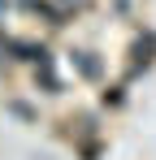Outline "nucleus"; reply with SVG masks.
<instances>
[{
  "instance_id": "1",
  "label": "nucleus",
  "mask_w": 156,
  "mask_h": 160,
  "mask_svg": "<svg viewBox=\"0 0 156 160\" xmlns=\"http://www.w3.org/2000/svg\"><path fill=\"white\" fill-rule=\"evenodd\" d=\"M78 69H82L87 78H100V65H96V61H91V56H87V52L78 56Z\"/></svg>"
}]
</instances>
